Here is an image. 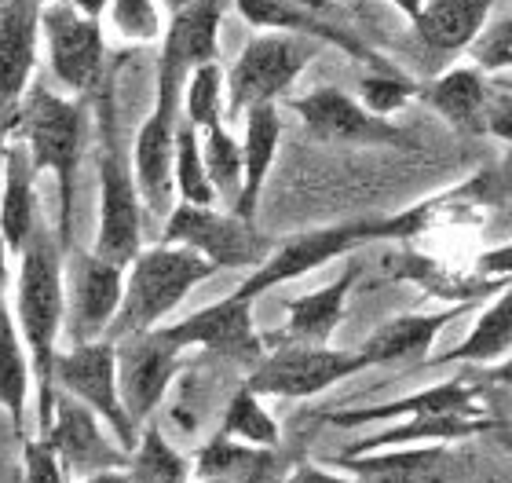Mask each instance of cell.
I'll list each match as a JSON object with an SVG mask.
<instances>
[{
  "instance_id": "36",
  "label": "cell",
  "mask_w": 512,
  "mask_h": 483,
  "mask_svg": "<svg viewBox=\"0 0 512 483\" xmlns=\"http://www.w3.org/2000/svg\"><path fill=\"white\" fill-rule=\"evenodd\" d=\"M180 110H183V121H191L198 132L227 121L224 118V66L220 63L194 66L191 74H187V81H183Z\"/></svg>"
},
{
  "instance_id": "7",
  "label": "cell",
  "mask_w": 512,
  "mask_h": 483,
  "mask_svg": "<svg viewBox=\"0 0 512 483\" xmlns=\"http://www.w3.org/2000/svg\"><path fill=\"white\" fill-rule=\"evenodd\" d=\"M187 74L158 63V81H154V110L147 114L143 129L136 132L132 143V172H136V187L143 198L150 220H165L172 213V151H176V129H180V99Z\"/></svg>"
},
{
  "instance_id": "47",
  "label": "cell",
  "mask_w": 512,
  "mask_h": 483,
  "mask_svg": "<svg viewBox=\"0 0 512 483\" xmlns=\"http://www.w3.org/2000/svg\"><path fill=\"white\" fill-rule=\"evenodd\" d=\"M487 381H491V385L512 388V355H509V359H502V363L494 366V370H487Z\"/></svg>"
},
{
  "instance_id": "52",
  "label": "cell",
  "mask_w": 512,
  "mask_h": 483,
  "mask_svg": "<svg viewBox=\"0 0 512 483\" xmlns=\"http://www.w3.org/2000/svg\"><path fill=\"white\" fill-rule=\"evenodd\" d=\"M198 483H227V480H198Z\"/></svg>"
},
{
  "instance_id": "51",
  "label": "cell",
  "mask_w": 512,
  "mask_h": 483,
  "mask_svg": "<svg viewBox=\"0 0 512 483\" xmlns=\"http://www.w3.org/2000/svg\"><path fill=\"white\" fill-rule=\"evenodd\" d=\"M502 436H505V447H509V454H512V429H505Z\"/></svg>"
},
{
  "instance_id": "27",
  "label": "cell",
  "mask_w": 512,
  "mask_h": 483,
  "mask_svg": "<svg viewBox=\"0 0 512 483\" xmlns=\"http://www.w3.org/2000/svg\"><path fill=\"white\" fill-rule=\"evenodd\" d=\"M246 136H242V191L231 213L242 220H253L260 194H264L267 172L275 165L278 140H282V118H278V103H260L246 110Z\"/></svg>"
},
{
  "instance_id": "20",
  "label": "cell",
  "mask_w": 512,
  "mask_h": 483,
  "mask_svg": "<svg viewBox=\"0 0 512 483\" xmlns=\"http://www.w3.org/2000/svg\"><path fill=\"white\" fill-rule=\"evenodd\" d=\"M227 0H187L172 11L161 33V66L191 74L194 66L220 63V26H224Z\"/></svg>"
},
{
  "instance_id": "54",
  "label": "cell",
  "mask_w": 512,
  "mask_h": 483,
  "mask_svg": "<svg viewBox=\"0 0 512 483\" xmlns=\"http://www.w3.org/2000/svg\"><path fill=\"white\" fill-rule=\"evenodd\" d=\"M63 4H66V0H63Z\"/></svg>"
},
{
  "instance_id": "37",
  "label": "cell",
  "mask_w": 512,
  "mask_h": 483,
  "mask_svg": "<svg viewBox=\"0 0 512 483\" xmlns=\"http://www.w3.org/2000/svg\"><path fill=\"white\" fill-rule=\"evenodd\" d=\"M103 22L128 44H161L165 33L161 0H110Z\"/></svg>"
},
{
  "instance_id": "19",
  "label": "cell",
  "mask_w": 512,
  "mask_h": 483,
  "mask_svg": "<svg viewBox=\"0 0 512 483\" xmlns=\"http://www.w3.org/2000/svg\"><path fill=\"white\" fill-rule=\"evenodd\" d=\"M333 469L348 473L355 483H447V443H414V447H384L366 454H341Z\"/></svg>"
},
{
  "instance_id": "13",
  "label": "cell",
  "mask_w": 512,
  "mask_h": 483,
  "mask_svg": "<svg viewBox=\"0 0 512 483\" xmlns=\"http://www.w3.org/2000/svg\"><path fill=\"white\" fill-rule=\"evenodd\" d=\"M289 110L304 121V129L322 143H348V147H406V136L395 121L377 118L333 85L311 88L308 96L289 99Z\"/></svg>"
},
{
  "instance_id": "32",
  "label": "cell",
  "mask_w": 512,
  "mask_h": 483,
  "mask_svg": "<svg viewBox=\"0 0 512 483\" xmlns=\"http://www.w3.org/2000/svg\"><path fill=\"white\" fill-rule=\"evenodd\" d=\"M128 473L136 483H191V462L165 440L154 421H143L136 447L128 454Z\"/></svg>"
},
{
  "instance_id": "42",
  "label": "cell",
  "mask_w": 512,
  "mask_h": 483,
  "mask_svg": "<svg viewBox=\"0 0 512 483\" xmlns=\"http://www.w3.org/2000/svg\"><path fill=\"white\" fill-rule=\"evenodd\" d=\"M483 132L512 147V88H491V99H487V118H483Z\"/></svg>"
},
{
  "instance_id": "44",
  "label": "cell",
  "mask_w": 512,
  "mask_h": 483,
  "mask_svg": "<svg viewBox=\"0 0 512 483\" xmlns=\"http://www.w3.org/2000/svg\"><path fill=\"white\" fill-rule=\"evenodd\" d=\"M275 483H355V480L330 473V469H322V465H297L286 480H275Z\"/></svg>"
},
{
  "instance_id": "5",
  "label": "cell",
  "mask_w": 512,
  "mask_h": 483,
  "mask_svg": "<svg viewBox=\"0 0 512 483\" xmlns=\"http://www.w3.org/2000/svg\"><path fill=\"white\" fill-rule=\"evenodd\" d=\"M322 44L297 37V33L264 30L238 52L231 70H224V118H242L260 103H278Z\"/></svg>"
},
{
  "instance_id": "34",
  "label": "cell",
  "mask_w": 512,
  "mask_h": 483,
  "mask_svg": "<svg viewBox=\"0 0 512 483\" xmlns=\"http://www.w3.org/2000/svg\"><path fill=\"white\" fill-rule=\"evenodd\" d=\"M202 161L216 198L227 202V209H235L238 191H242V143L231 136L227 121L202 132Z\"/></svg>"
},
{
  "instance_id": "29",
  "label": "cell",
  "mask_w": 512,
  "mask_h": 483,
  "mask_svg": "<svg viewBox=\"0 0 512 483\" xmlns=\"http://www.w3.org/2000/svg\"><path fill=\"white\" fill-rule=\"evenodd\" d=\"M33 392V366L30 352L22 344V333L15 326L8 297H0V407L8 410L15 440H26V403Z\"/></svg>"
},
{
  "instance_id": "12",
  "label": "cell",
  "mask_w": 512,
  "mask_h": 483,
  "mask_svg": "<svg viewBox=\"0 0 512 483\" xmlns=\"http://www.w3.org/2000/svg\"><path fill=\"white\" fill-rule=\"evenodd\" d=\"M114 366H118V392L125 414L136 425H143L158 410L172 377L180 370V348L161 333V326L128 333L114 341Z\"/></svg>"
},
{
  "instance_id": "48",
  "label": "cell",
  "mask_w": 512,
  "mask_h": 483,
  "mask_svg": "<svg viewBox=\"0 0 512 483\" xmlns=\"http://www.w3.org/2000/svg\"><path fill=\"white\" fill-rule=\"evenodd\" d=\"M388 4H395V8L403 11L406 19H414V15H417V8H421V0H388Z\"/></svg>"
},
{
  "instance_id": "2",
  "label": "cell",
  "mask_w": 512,
  "mask_h": 483,
  "mask_svg": "<svg viewBox=\"0 0 512 483\" xmlns=\"http://www.w3.org/2000/svg\"><path fill=\"white\" fill-rule=\"evenodd\" d=\"M11 129L22 136V147L30 154L33 169L55 176V238L63 253L74 249V194L77 169L88 143V110L85 99L59 96L44 85H30L19 103V114Z\"/></svg>"
},
{
  "instance_id": "49",
  "label": "cell",
  "mask_w": 512,
  "mask_h": 483,
  "mask_svg": "<svg viewBox=\"0 0 512 483\" xmlns=\"http://www.w3.org/2000/svg\"><path fill=\"white\" fill-rule=\"evenodd\" d=\"M4 158H8V140H4V132H0V187H4Z\"/></svg>"
},
{
  "instance_id": "22",
  "label": "cell",
  "mask_w": 512,
  "mask_h": 483,
  "mask_svg": "<svg viewBox=\"0 0 512 483\" xmlns=\"http://www.w3.org/2000/svg\"><path fill=\"white\" fill-rule=\"evenodd\" d=\"M494 4L498 0H421L410 26L428 52L458 55L469 52L472 41L487 30Z\"/></svg>"
},
{
  "instance_id": "1",
  "label": "cell",
  "mask_w": 512,
  "mask_h": 483,
  "mask_svg": "<svg viewBox=\"0 0 512 483\" xmlns=\"http://www.w3.org/2000/svg\"><path fill=\"white\" fill-rule=\"evenodd\" d=\"M66 253L55 231L37 220L30 242L19 253V275H15V297L11 315L22 333V344L30 352L33 388H37V436L48 432L55 414V355L63 337L66 315Z\"/></svg>"
},
{
  "instance_id": "17",
  "label": "cell",
  "mask_w": 512,
  "mask_h": 483,
  "mask_svg": "<svg viewBox=\"0 0 512 483\" xmlns=\"http://www.w3.org/2000/svg\"><path fill=\"white\" fill-rule=\"evenodd\" d=\"M253 304L246 297H224V301L209 304L202 312L187 315V319L161 326V333L169 337L176 348H205L213 355H235V359H260L264 355V341L256 333L253 322Z\"/></svg>"
},
{
  "instance_id": "50",
  "label": "cell",
  "mask_w": 512,
  "mask_h": 483,
  "mask_svg": "<svg viewBox=\"0 0 512 483\" xmlns=\"http://www.w3.org/2000/svg\"><path fill=\"white\" fill-rule=\"evenodd\" d=\"M161 4H169V11H176V8H183L187 0H161Z\"/></svg>"
},
{
  "instance_id": "53",
  "label": "cell",
  "mask_w": 512,
  "mask_h": 483,
  "mask_svg": "<svg viewBox=\"0 0 512 483\" xmlns=\"http://www.w3.org/2000/svg\"><path fill=\"white\" fill-rule=\"evenodd\" d=\"M4 4H8V0H0V8H4Z\"/></svg>"
},
{
  "instance_id": "4",
  "label": "cell",
  "mask_w": 512,
  "mask_h": 483,
  "mask_svg": "<svg viewBox=\"0 0 512 483\" xmlns=\"http://www.w3.org/2000/svg\"><path fill=\"white\" fill-rule=\"evenodd\" d=\"M216 275V268L202 253L187 246H143L136 260L125 268V293L121 308L107 330V341H118L128 333L154 330L161 319H169L183 304V297Z\"/></svg>"
},
{
  "instance_id": "15",
  "label": "cell",
  "mask_w": 512,
  "mask_h": 483,
  "mask_svg": "<svg viewBox=\"0 0 512 483\" xmlns=\"http://www.w3.org/2000/svg\"><path fill=\"white\" fill-rule=\"evenodd\" d=\"M235 8L253 30L297 33V37H308V41L333 44V48L370 63L374 70L384 66L381 55L359 33H352L348 26L337 22L333 0H235Z\"/></svg>"
},
{
  "instance_id": "14",
  "label": "cell",
  "mask_w": 512,
  "mask_h": 483,
  "mask_svg": "<svg viewBox=\"0 0 512 483\" xmlns=\"http://www.w3.org/2000/svg\"><path fill=\"white\" fill-rule=\"evenodd\" d=\"M125 268L96 257L92 249H77L74 264L66 268V315L63 330L74 344L103 341L110 322L121 308Z\"/></svg>"
},
{
  "instance_id": "8",
  "label": "cell",
  "mask_w": 512,
  "mask_h": 483,
  "mask_svg": "<svg viewBox=\"0 0 512 483\" xmlns=\"http://www.w3.org/2000/svg\"><path fill=\"white\" fill-rule=\"evenodd\" d=\"M158 242L169 246H187L194 253H202L216 271L220 268H260L271 253L260 231L253 227V220H242L235 213H224L216 205H187L176 202L172 213L161 220Z\"/></svg>"
},
{
  "instance_id": "39",
  "label": "cell",
  "mask_w": 512,
  "mask_h": 483,
  "mask_svg": "<svg viewBox=\"0 0 512 483\" xmlns=\"http://www.w3.org/2000/svg\"><path fill=\"white\" fill-rule=\"evenodd\" d=\"M469 63L483 74H502L512 70V15L502 22H487V30L472 41L469 48Z\"/></svg>"
},
{
  "instance_id": "30",
  "label": "cell",
  "mask_w": 512,
  "mask_h": 483,
  "mask_svg": "<svg viewBox=\"0 0 512 483\" xmlns=\"http://www.w3.org/2000/svg\"><path fill=\"white\" fill-rule=\"evenodd\" d=\"M275 451L271 447H249V443L227 440L216 432L194 458L198 480H227V483H275Z\"/></svg>"
},
{
  "instance_id": "10",
  "label": "cell",
  "mask_w": 512,
  "mask_h": 483,
  "mask_svg": "<svg viewBox=\"0 0 512 483\" xmlns=\"http://www.w3.org/2000/svg\"><path fill=\"white\" fill-rule=\"evenodd\" d=\"M41 37L48 44V66L55 81L77 99H92L107 77V37L103 22L85 19L63 0H48L41 8Z\"/></svg>"
},
{
  "instance_id": "25",
  "label": "cell",
  "mask_w": 512,
  "mask_h": 483,
  "mask_svg": "<svg viewBox=\"0 0 512 483\" xmlns=\"http://www.w3.org/2000/svg\"><path fill=\"white\" fill-rule=\"evenodd\" d=\"M363 279V268L359 264H348V268L322 290L308 293V297H297V301L286 304V330L278 341H293V344H330V337L337 333L344 319V308H348V297H352L355 282Z\"/></svg>"
},
{
  "instance_id": "33",
  "label": "cell",
  "mask_w": 512,
  "mask_h": 483,
  "mask_svg": "<svg viewBox=\"0 0 512 483\" xmlns=\"http://www.w3.org/2000/svg\"><path fill=\"white\" fill-rule=\"evenodd\" d=\"M172 187H176V202L216 205V191L202 161V132L183 118L176 129V151H172Z\"/></svg>"
},
{
  "instance_id": "38",
  "label": "cell",
  "mask_w": 512,
  "mask_h": 483,
  "mask_svg": "<svg viewBox=\"0 0 512 483\" xmlns=\"http://www.w3.org/2000/svg\"><path fill=\"white\" fill-rule=\"evenodd\" d=\"M410 99H417V85H410L406 77H399L395 70H388V66H381V70H374V74H366L363 81H359V103H363L370 114H377V118L399 114Z\"/></svg>"
},
{
  "instance_id": "41",
  "label": "cell",
  "mask_w": 512,
  "mask_h": 483,
  "mask_svg": "<svg viewBox=\"0 0 512 483\" xmlns=\"http://www.w3.org/2000/svg\"><path fill=\"white\" fill-rule=\"evenodd\" d=\"M22 483H70V476L48 443L22 440Z\"/></svg>"
},
{
  "instance_id": "31",
  "label": "cell",
  "mask_w": 512,
  "mask_h": 483,
  "mask_svg": "<svg viewBox=\"0 0 512 483\" xmlns=\"http://www.w3.org/2000/svg\"><path fill=\"white\" fill-rule=\"evenodd\" d=\"M512 352V286H505V297L487 308L469 330V337L454 344L447 355H436L432 363H491Z\"/></svg>"
},
{
  "instance_id": "16",
  "label": "cell",
  "mask_w": 512,
  "mask_h": 483,
  "mask_svg": "<svg viewBox=\"0 0 512 483\" xmlns=\"http://www.w3.org/2000/svg\"><path fill=\"white\" fill-rule=\"evenodd\" d=\"M52 447L66 476H92L103 469H128V451H121L118 440L103 432V421L92 410L74 399L70 392H55V414L44 436H37Z\"/></svg>"
},
{
  "instance_id": "45",
  "label": "cell",
  "mask_w": 512,
  "mask_h": 483,
  "mask_svg": "<svg viewBox=\"0 0 512 483\" xmlns=\"http://www.w3.org/2000/svg\"><path fill=\"white\" fill-rule=\"evenodd\" d=\"M70 8H77L85 19H96V22H103V15H107V8H110V0H66Z\"/></svg>"
},
{
  "instance_id": "26",
  "label": "cell",
  "mask_w": 512,
  "mask_h": 483,
  "mask_svg": "<svg viewBox=\"0 0 512 483\" xmlns=\"http://www.w3.org/2000/svg\"><path fill=\"white\" fill-rule=\"evenodd\" d=\"M37 176L30 154L22 143L8 147L4 158V187H0V242L8 257H19L30 242L33 227L41 220V202H37Z\"/></svg>"
},
{
  "instance_id": "24",
  "label": "cell",
  "mask_w": 512,
  "mask_h": 483,
  "mask_svg": "<svg viewBox=\"0 0 512 483\" xmlns=\"http://www.w3.org/2000/svg\"><path fill=\"white\" fill-rule=\"evenodd\" d=\"M417 99H425L450 129L465 132V136H483V118H487V99L491 85L487 74L476 66H454L432 77L425 88H417Z\"/></svg>"
},
{
  "instance_id": "9",
  "label": "cell",
  "mask_w": 512,
  "mask_h": 483,
  "mask_svg": "<svg viewBox=\"0 0 512 483\" xmlns=\"http://www.w3.org/2000/svg\"><path fill=\"white\" fill-rule=\"evenodd\" d=\"M366 366L370 363L363 352H344V348H330V344L282 341L275 352L260 355V363L246 377V388L260 399H311L333 388L337 381L363 374Z\"/></svg>"
},
{
  "instance_id": "40",
  "label": "cell",
  "mask_w": 512,
  "mask_h": 483,
  "mask_svg": "<svg viewBox=\"0 0 512 483\" xmlns=\"http://www.w3.org/2000/svg\"><path fill=\"white\" fill-rule=\"evenodd\" d=\"M454 198H469L476 205H502L512 202V151L505 154L498 165H487L472 176L469 183H461Z\"/></svg>"
},
{
  "instance_id": "3",
  "label": "cell",
  "mask_w": 512,
  "mask_h": 483,
  "mask_svg": "<svg viewBox=\"0 0 512 483\" xmlns=\"http://www.w3.org/2000/svg\"><path fill=\"white\" fill-rule=\"evenodd\" d=\"M96 107V172H99V227L92 253L118 268H128L143 249V198L132 172V154L121 136L118 88L114 77H103V85L92 96Z\"/></svg>"
},
{
  "instance_id": "21",
  "label": "cell",
  "mask_w": 512,
  "mask_h": 483,
  "mask_svg": "<svg viewBox=\"0 0 512 483\" xmlns=\"http://www.w3.org/2000/svg\"><path fill=\"white\" fill-rule=\"evenodd\" d=\"M476 301H458L443 308V312H406V315H395V319L381 322L366 344L359 352L366 355V363L370 366H381V363H403V359H421V355L432 352V344L443 330H447L450 322L461 319V315L469 312Z\"/></svg>"
},
{
  "instance_id": "46",
  "label": "cell",
  "mask_w": 512,
  "mask_h": 483,
  "mask_svg": "<svg viewBox=\"0 0 512 483\" xmlns=\"http://www.w3.org/2000/svg\"><path fill=\"white\" fill-rule=\"evenodd\" d=\"M77 483H136L128 469H103V473H92V476H81Z\"/></svg>"
},
{
  "instance_id": "18",
  "label": "cell",
  "mask_w": 512,
  "mask_h": 483,
  "mask_svg": "<svg viewBox=\"0 0 512 483\" xmlns=\"http://www.w3.org/2000/svg\"><path fill=\"white\" fill-rule=\"evenodd\" d=\"M37 41H41V4L37 0H8L0 8V132L8 136L19 103L37 70Z\"/></svg>"
},
{
  "instance_id": "43",
  "label": "cell",
  "mask_w": 512,
  "mask_h": 483,
  "mask_svg": "<svg viewBox=\"0 0 512 483\" xmlns=\"http://www.w3.org/2000/svg\"><path fill=\"white\" fill-rule=\"evenodd\" d=\"M476 271H480V275H487V279H512V242L480 253V260H476Z\"/></svg>"
},
{
  "instance_id": "35",
  "label": "cell",
  "mask_w": 512,
  "mask_h": 483,
  "mask_svg": "<svg viewBox=\"0 0 512 483\" xmlns=\"http://www.w3.org/2000/svg\"><path fill=\"white\" fill-rule=\"evenodd\" d=\"M220 436L227 440H238V443H249V447H271L275 451L278 440H282V432H278V421L271 418L260 403L256 392H249L246 385L238 388L231 403L224 410V421H220Z\"/></svg>"
},
{
  "instance_id": "11",
  "label": "cell",
  "mask_w": 512,
  "mask_h": 483,
  "mask_svg": "<svg viewBox=\"0 0 512 483\" xmlns=\"http://www.w3.org/2000/svg\"><path fill=\"white\" fill-rule=\"evenodd\" d=\"M55 388L70 392L96 414L118 440L121 451L132 454L139 440V425L125 414L118 392V366H114V341L74 344L70 352L55 355Z\"/></svg>"
},
{
  "instance_id": "28",
  "label": "cell",
  "mask_w": 512,
  "mask_h": 483,
  "mask_svg": "<svg viewBox=\"0 0 512 483\" xmlns=\"http://www.w3.org/2000/svg\"><path fill=\"white\" fill-rule=\"evenodd\" d=\"M494 429V421L487 414H417L406 418L395 429H384L377 436L352 443L344 454H366V451H384V447H414V443H454L469 440L480 432Z\"/></svg>"
},
{
  "instance_id": "23",
  "label": "cell",
  "mask_w": 512,
  "mask_h": 483,
  "mask_svg": "<svg viewBox=\"0 0 512 483\" xmlns=\"http://www.w3.org/2000/svg\"><path fill=\"white\" fill-rule=\"evenodd\" d=\"M476 399H480V385H472V381H443V385L421 388V392L388 399V403H374V407L333 410V414H326V421L337 425V429H355V425H366V421L417 418V414H483L476 407Z\"/></svg>"
},
{
  "instance_id": "6",
  "label": "cell",
  "mask_w": 512,
  "mask_h": 483,
  "mask_svg": "<svg viewBox=\"0 0 512 483\" xmlns=\"http://www.w3.org/2000/svg\"><path fill=\"white\" fill-rule=\"evenodd\" d=\"M381 238H392V216H381V220H348V224H330V227H315V231H300V235H289L286 242H278L260 268L249 271V279L238 286V297L256 301L264 297L267 290H275L282 282L304 279L308 271L322 268L337 257H348L359 246H370V242H381Z\"/></svg>"
}]
</instances>
